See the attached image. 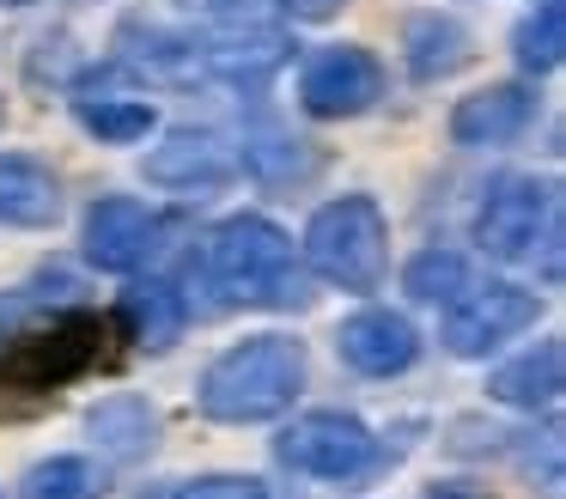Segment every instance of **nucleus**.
I'll return each mask as SVG.
<instances>
[{
    "mask_svg": "<svg viewBox=\"0 0 566 499\" xmlns=\"http://www.w3.org/2000/svg\"><path fill=\"white\" fill-rule=\"evenodd\" d=\"M408 292H415L420 304H451L457 292H469V268L457 250H420L415 262H408Z\"/></svg>",
    "mask_w": 566,
    "mask_h": 499,
    "instance_id": "obj_20",
    "label": "nucleus"
},
{
    "mask_svg": "<svg viewBox=\"0 0 566 499\" xmlns=\"http://www.w3.org/2000/svg\"><path fill=\"white\" fill-rule=\"evenodd\" d=\"M177 499H274V487L256 475H201V481L177 487Z\"/></svg>",
    "mask_w": 566,
    "mask_h": 499,
    "instance_id": "obj_22",
    "label": "nucleus"
},
{
    "mask_svg": "<svg viewBox=\"0 0 566 499\" xmlns=\"http://www.w3.org/2000/svg\"><path fill=\"white\" fill-rule=\"evenodd\" d=\"M517 67L524 73H548V67H560V55H566V7L560 0H542V12H530L524 24H517Z\"/></svg>",
    "mask_w": 566,
    "mask_h": 499,
    "instance_id": "obj_18",
    "label": "nucleus"
},
{
    "mask_svg": "<svg viewBox=\"0 0 566 499\" xmlns=\"http://www.w3.org/2000/svg\"><path fill=\"white\" fill-rule=\"evenodd\" d=\"M104 360V316L98 311H55L50 323L25 329V335H7L0 353V384L7 389H31V396H50V389L86 377Z\"/></svg>",
    "mask_w": 566,
    "mask_h": 499,
    "instance_id": "obj_5",
    "label": "nucleus"
},
{
    "mask_svg": "<svg viewBox=\"0 0 566 499\" xmlns=\"http://www.w3.org/2000/svg\"><path fill=\"white\" fill-rule=\"evenodd\" d=\"M123 323L147 353H165L189 329V304L171 280H135V287L123 292Z\"/></svg>",
    "mask_w": 566,
    "mask_h": 499,
    "instance_id": "obj_13",
    "label": "nucleus"
},
{
    "mask_svg": "<svg viewBox=\"0 0 566 499\" xmlns=\"http://www.w3.org/2000/svg\"><path fill=\"white\" fill-rule=\"evenodd\" d=\"M281 7H293V12H305V19H329L342 0H281Z\"/></svg>",
    "mask_w": 566,
    "mask_h": 499,
    "instance_id": "obj_23",
    "label": "nucleus"
},
{
    "mask_svg": "<svg viewBox=\"0 0 566 499\" xmlns=\"http://www.w3.org/2000/svg\"><path fill=\"white\" fill-rule=\"evenodd\" d=\"M469 61V31L451 19H415L408 24V67L415 80H444Z\"/></svg>",
    "mask_w": 566,
    "mask_h": 499,
    "instance_id": "obj_17",
    "label": "nucleus"
},
{
    "mask_svg": "<svg viewBox=\"0 0 566 499\" xmlns=\"http://www.w3.org/2000/svg\"><path fill=\"white\" fill-rule=\"evenodd\" d=\"M238 170V158H232V146L220 141V134H208V128H177L165 146H153L147 153V177L153 183H165V189H220L226 177Z\"/></svg>",
    "mask_w": 566,
    "mask_h": 499,
    "instance_id": "obj_11",
    "label": "nucleus"
},
{
    "mask_svg": "<svg viewBox=\"0 0 566 499\" xmlns=\"http://www.w3.org/2000/svg\"><path fill=\"white\" fill-rule=\"evenodd\" d=\"M201 268L226 292V304H274V311H293V304L311 299L305 268L293 262V238L262 214L220 219L208 231Z\"/></svg>",
    "mask_w": 566,
    "mask_h": 499,
    "instance_id": "obj_1",
    "label": "nucleus"
},
{
    "mask_svg": "<svg viewBox=\"0 0 566 499\" xmlns=\"http://www.w3.org/2000/svg\"><path fill=\"white\" fill-rule=\"evenodd\" d=\"M378 97H384V67H378L371 49H354V43L323 49L305 67V80H298V104L323 122L359 116V110H371Z\"/></svg>",
    "mask_w": 566,
    "mask_h": 499,
    "instance_id": "obj_9",
    "label": "nucleus"
},
{
    "mask_svg": "<svg viewBox=\"0 0 566 499\" xmlns=\"http://www.w3.org/2000/svg\"><path fill=\"white\" fill-rule=\"evenodd\" d=\"M171 231V219L147 201H128V195H104L86 214V256L104 274H135L140 262H153Z\"/></svg>",
    "mask_w": 566,
    "mask_h": 499,
    "instance_id": "obj_6",
    "label": "nucleus"
},
{
    "mask_svg": "<svg viewBox=\"0 0 566 499\" xmlns=\"http://www.w3.org/2000/svg\"><path fill=\"white\" fill-rule=\"evenodd\" d=\"M475 243L500 262H542V274H560V189L536 177H500L475 214Z\"/></svg>",
    "mask_w": 566,
    "mask_h": 499,
    "instance_id": "obj_3",
    "label": "nucleus"
},
{
    "mask_svg": "<svg viewBox=\"0 0 566 499\" xmlns=\"http://www.w3.org/2000/svg\"><path fill=\"white\" fill-rule=\"evenodd\" d=\"M86 426H92V438H98L111 457L135 462V457H147L153 438H159V408H153L147 396H111V402L92 408Z\"/></svg>",
    "mask_w": 566,
    "mask_h": 499,
    "instance_id": "obj_16",
    "label": "nucleus"
},
{
    "mask_svg": "<svg viewBox=\"0 0 566 499\" xmlns=\"http://www.w3.org/2000/svg\"><path fill=\"white\" fill-rule=\"evenodd\" d=\"M488 396L512 402V408H548V402H560V341H536L530 353L505 360L488 377Z\"/></svg>",
    "mask_w": 566,
    "mask_h": 499,
    "instance_id": "obj_15",
    "label": "nucleus"
},
{
    "mask_svg": "<svg viewBox=\"0 0 566 499\" xmlns=\"http://www.w3.org/2000/svg\"><path fill=\"white\" fill-rule=\"evenodd\" d=\"M542 311L536 292L524 287H505V280H493V287H475L469 299H451V316H444V347L457 353V360H481L488 347H500V341H512L517 329H530Z\"/></svg>",
    "mask_w": 566,
    "mask_h": 499,
    "instance_id": "obj_8",
    "label": "nucleus"
},
{
    "mask_svg": "<svg viewBox=\"0 0 566 499\" xmlns=\"http://www.w3.org/2000/svg\"><path fill=\"white\" fill-rule=\"evenodd\" d=\"M62 214V189L38 158L0 153V219L7 226H50Z\"/></svg>",
    "mask_w": 566,
    "mask_h": 499,
    "instance_id": "obj_14",
    "label": "nucleus"
},
{
    "mask_svg": "<svg viewBox=\"0 0 566 499\" xmlns=\"http://www.w3.org/2000/svg\"><path fill=\"white\" fill-rule=\"evenodd\" d=\"M305 256L329 287L342 292H378L384 262H390V226L371 195H342L317 207L305 226Z\"/></svg>",
    "mask_w": 566,
    "mask_h": 499,
    "instance_id": "obj_4",
    "label": "nucleus"
},
{
    "mask_svg": "<svg viewBox=\"0 0 566 499\" xmlns=\"http://www.w3.org/2000/svg\"><path fill=\"white\" fill-rule=\"evenodd\" d=\"M335 347H342V360L354 365V372H366V377H396V372H408V365L420 360L415 323H408L402 311H384V304L347 316L342 335H335Z\"/></svg>",
    "mask_w": 566,
    "mask_h": 499,
    "instance_id": "obj_10",
    "label": "nucleus"
},
{
    "mask_svg": "<svg viewBox=\"0 0 566 499\" xmlns=\"http://www.w3.org/2000/svg\"><path fill=\"white\" fill-rule=\"evenodd\" d=\"M536 122V92L530 85H488L451 110V141L457 146H505Z\"/></svg>",
    "mask_w": 566,
    "mask_h": 499,
    "instance_id": "obj_12",
    "label": "nucleus"
},
{
    "mask_svg": "<svg viewBox=\"0 0 566 499\" xmlns=\"http://www.w3.org/2000/svg\"><path fill=\"white\" fill-rule=\"evenodd\" d=\"M378 450V438L354 420V414H305L281 433V462L298 475H317V481H347L359 475Z\"/></svg>",
    "mask_w": 566,
    "mask_h": 499,
    "instance_id": "obj_7",
    "label": "nucleus"
},
{
    "mask_svg": "<svg viewBox=\"0 0 566 499\" xmlns=\"http://www.w3.org/2000/svg\"><path fill=\"white\" fill-rule=\"evenodd\" d=\"M25 493L31 499H86V493H98V475L80 457H55V462H43V469H31Z\"/></svg>",
    "mask_w": 566,
    "mask_h": 499,
    "instance_id": "obj_21",
    "label": "nucleus"
},
{
    "mask_svg": "<svg viewBox=\"0 0 566 499\" xmlns=\"http://www.w3.org/2000/svg\"><path fill=\"white\" fill-rule=\"evenodd\" d=\"M80 128H92L98 134V141H116V146H128V141H140V134L153 128V104H140V97H98V104H92V97H80Z\"/></svg>",
    "mask_w": 566,
    "mask_h": 499,
    "instance_id": "obj_19",
    "label": "nucleus"
},
{
    "mask_svg": "<svg viewBox=\"0 0 566 499\" xmlns=\"http://www.w3.org/2000/svg\"><path fill=\"white\" fill-rule=\"evenodd\" d=\"M305 389V347L286 335H250L201 372V414L226 426L274 420Z\"/></svg>",
    "mask_w": 566,
    "mask_h": 499,
    "instance_id": "obj_2",
    "label": "nucleus"
}]
</instances>
